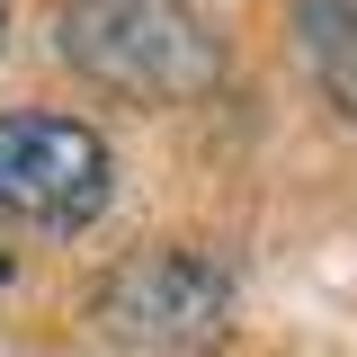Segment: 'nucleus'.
Wrapping results in <instances>:
<instances>
[{
	"label": "nucleus",
	"mask_w": 357,
	"mask_h": 357,
	"mask_svg": "<svg viewBox=\"0 0 357 357\" xmlns=\"http://www.w3.org/2000/svg\"><path fill=\"white\" fill-rule=\"evenodd\" d=\"M54 45L107 98L170 107V98L215 89V36L178 0H63L54 9Z\"/></svg>",
	"instance_id": "1"
},
{
	"label": "nucleus",
	"mask_w": 357,
	"mask_h": 357,
	"mask_svg": "<svg viewBox=\"0 0 357 357\" xmlns=\"http://www.w3.org/2000/svg\"><path fill=\"white\" fill-rule=\"evenodd\" d=\"M98 321L152 357H206L232 331V277L206 250H134L98 286Z\"/></svg>",
	"instance_id": "2"
},
{
	"label": "nucleus",
	"mask_w": 357,
	"mask_h": 357,
	"mask_svg": "<svg viewBox=\"0 0 357 357\" xmlns=\"http://www.w3.org/2000/svg\"><path fill=\"white\" fill-rule=\"evenodd\" d=\"M107 206V143L81 116L18 107L0 116V215L36 232H81Z\"/></svg>",
	"instance_id": "3"
},
{
	"label": "nucleus",
	"mask_w": 357,
	"mask_h": 357,
	"mask_svg": "<svg viewBox=\"0 0 357 357\" xmlns=\"http://www.w3.org/2000/svg\"><path fill=\"white\" fill-rule=\"evenodd\" d=\"M295 54L312 63L321 98L357 126V0H295Z\"/></svg>",
	"instance_id": "4"
},
{
	"label": "nucleus",
	"mask_w": 357,
	"mask_h": 357,
	"mask_svg": "<svg viewBox=\"0 0 357 357\" xmlns=\"http://www.w3.org/2000/svg\"><path fill=\"white\" fill-rule=\"evenodd\" d=\"M0 286H9V250H0Z\"/></svg>",
	"instance_id": "5"
}]
</instances>
